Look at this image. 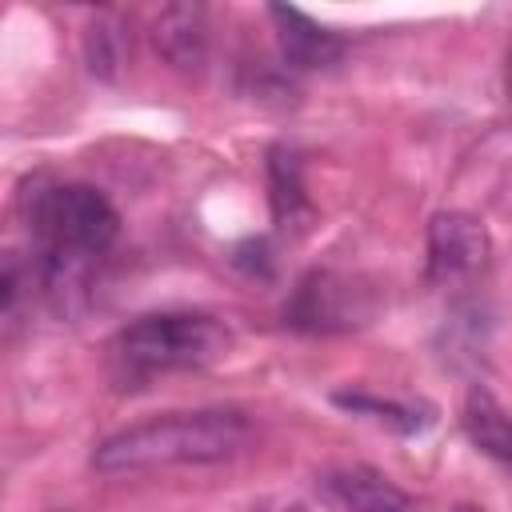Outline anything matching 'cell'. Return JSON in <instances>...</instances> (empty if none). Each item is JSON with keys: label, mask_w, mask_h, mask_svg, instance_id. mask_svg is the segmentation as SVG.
<instances>
[{"label": "cell", "mask_w": 512, "mask_h": 512, "mask_svg": "<svg viewBox=\"0 0 512 512\" xmlns=\"http://www.w3.org/2000/svg\"><path fill=\"white\" fill-rule=\"evenodd\" d=\"M256 424L240 408H196L136 420L92 448V468L100 476H128L176 464H224L248 452Z\"/></svg>", "instance_id": "obj_1"}, {"label": "cell", "mask_w": 512, "mask_h": 512, "mask_svg": "<svg viewBox=\"0 0 512 512\" xmlns=\"http://www.w3.org/2000/svg\"><path fill=\"white\" fill-rule=\"evenodd\" d=\"M232 332L208 312H152L116 332L112 352L128 372H180L220 360Z\"/></svg>", "instance_id": "obj_2"}, {"label": "cell", "mask_w": 512, "mask_h": 512, "mask_svg": "<svg viewBox=\"0 0 512 512\" xmlns=\"http://www.w3.org/2000/svg\"><path fill=\"white\" fill-rule=\"evenodd\" d=\"M28 220L44 240V252L64 256H100L120 236V212L92 184H52L48 192H32Z\"/></svg>", "instance_id": "obj_3"}, {"label": "cell", "mask_w": 512, "mask_h": 512, "mask_svg": "<svg viewBox=\"0 0 512 512\" xmlns=\"http://www.w3.org/2000/svg\"><path fill=\"white\" fill-rule=\"evenodd\" d=\"M376 312V300L368 288L340 272H312L300 280L292 304L284 308V320L300 332H348L368 324Z\"/></svg>", "instance_id": "obj_4"}, {"label": "cell", "mask_w": 512, "mask_h": 512, "mask_svg": "<svg viewBox=\"0 0 512 512\" xmlns=\"http://www.w3.org/2000/svg\"><path fill=\"white\" fill-rule=\"evenodd\" d=\"M492 264V236L472 212H436L428 224V280L468 284Z\"/></svg>", "instance_id": "obj_5"}, {"label": "cell", "mask_w": 512, "mask_h": 512, "mask_svg": "<svg viewBox=\"0 0 512 512\" xmlns=\"http://www.w3.org/2000/svg\"><path fill=\"white\" fill-rule=\"evenodd\" d=\"M316 484H320V496L340 512H416L412 496L368 464L328 468Z\"/></svg>", "instance_id": "obj_6"}, {"label": "cell", "mask_w": 512, "mask_h": 512, "mask_svg": "<svg viewBox=\"0 0 512 512\" xmlns=\"http://www.w3.org/2000/svg\"><path fill=\"white\" fill-rule=\"evenodd\" d=\"M268 20L276 28L280 60L292 72H320V68H332L344 56V40L336 32H328L324 24H316L312 16H304L300 8L272 4L268 8Z\"/></svg>", "instance_id": "obj_7"}, {"label": "cell", "mask_w": 512, "mask_h": 512, "mask_svg": "<svg viewBox=\"0 0 512 512\" xmlns=\"http://www.w3.org/2000/svg\"><path fill=\"white\" fill-rule=\"evenodd\" d=\"M152 48L176 72H200L208 60V12L200 4H168L152 16Z\"/></svg>", "instance_id": "obj_8"}, {"label": "cell", "mask_w": 512, "mask_h": 512, "mask_svg": "<svg viewBox=\"0 0 512 512\" xmlns=\"http://www.w3.org/2000/svg\"><path fill=\"white\" fill-rule=\"evenodd\" d=\"M268 204H272V220L280 232L300 236L316 220V208H312L308 188H304V168H300V156L292 148L268 152Z\"/></svg>", "instance_id": "obj_9"}, {"label": "cell", "mask_w": 512, "mask_h": 512, "mask_svg": "<svg viewBox=\"0 0 512 512\" xmlns=\"http://www.w3.org/2000/svg\"><path fill=\"white\" fill-rule=\"evenodd\" d=\"M460 424H464V436H468L484 456H492V460H500V464L512 460V428H508V412H504V404H500L484 384H472V388H468Z\"/></svg>", "instance_id": "obj_10"}, {"label": "cell", "mask_w": 512, "mask_h": 512, "mask_svg": "<svg viewBox=\"0 0 512 512\" xmlns=\"http://www.w3.org/2000/svg\"><path fill=\"white\" fill-rule=\"evenodd\" d=\"M128 48H132V40H128V32H124V24H120L116 12L92 16V24H88V32H84V56H88L92 76L116 80L120 68L128 64Z\"/></svg>", "instance_id": "obj_11"}, {"label": "cell", "mask_w": 512, "mask_h": 512, "mask_svg": "<svg viewBox=\"0 0 512 512\" xmlns=\"http://www.w3.org/2000/svg\"><path fill=\"white\" fill-rule=\"evenodd\" d=\"M332 404H340L344 412L352 416H368L400 436H412V432H424L428 428V408H416V404H404V400H380L372 392H332Z\"/></svg>", "instance_id": "obj_12"}, {"label": "cell", "mask_w": 512, "mask_h": 512, "mask_svg": "<svg viewBox=\"0 0 512 512\" xmlns=\"http://www.w3.org/2000/svg\"><path fill=\"white\" fill-rule=\"evenodd\" d=\"M8 300H12V276H8V272H0V312L8 308Z\"/></svg>", "instance_id": "obj_13"}, {"label": "cell", "mask_w": 512, "mask_h": 512, "mask_svg": "<svg viewBox=\"0 0 512 512\" xmlns=\"http://www.w3.org/2000/svg\"><path fill=\"white\" fill-rule=\"evenodd\" d=\"M452 512H484V508H472V504H460V508H452Z\"/></svg>", "instance_id": "obj_14"}]
</instances>
